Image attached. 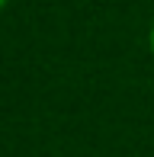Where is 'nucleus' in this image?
<instances>
[{"label":"nucleus","instance_id":"1","mask_svg":"<svg viewBox=\"0 0 154 157\" xmlns=\"http://www.w3.org/2000/svg\"><path fill=\"white\" fill-rule=\"evenodd\" d=\"M151 55H154V26H151Z\"/></svg>","mask_w":154,"mask_h":157},{"label":"nucleus","instance_id":"2","mask_svg":"<svg viewBox=\"0 0 154 157\" xmlns=\"http://www.w3.org/2000/svg\"><path fill=\"white\" fill-rule=\"evenodd\" d=\"M3 6H6V0H0V10H3Z\"/></svg>","mask_w":154,"mask_h":157}]
</instances>
